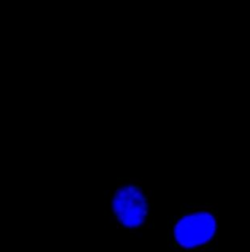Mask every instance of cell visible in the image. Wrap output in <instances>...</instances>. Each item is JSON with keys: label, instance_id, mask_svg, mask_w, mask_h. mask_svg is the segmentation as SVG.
<instances>
[{"label": "cell", "instance_id": "1", "mask_svg": "<svg viewBox=\"0 0 250 252\" xmlns=\"http://www.w3.org/2000/svg\"><path fill=\"white\" fill-rule=\"evenodd\" d=\"M217 204H190L169 221L170 252H211L218 241Z\"/></svg>", "mask_w": 250, "mask_h": 252}, {"label": "cell", "instance_id": "2", "mask_svg": "<svg viewBox=\"0 0 250 252\" xmlns=\"http://www.w3.org/2000/svg\"><path fill=\"white\" fill-rule=\"evenodd\" d=\"M152 191L140 182H128L114 189L110 208L117 226L128 232H137L149 227L153 214Z\"/></svg>", "mask_w": 250, "mask_h": 252}]
</instances>
